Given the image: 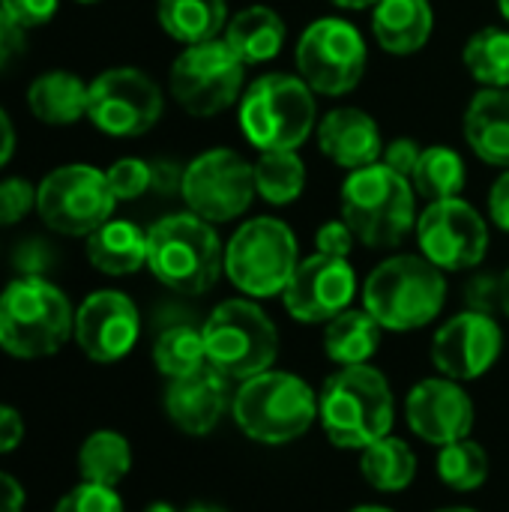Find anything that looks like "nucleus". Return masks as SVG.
<instances>
[{"label":"nucleus","instance_id":"nucleus-1","mask_svg":"<svg viewBox=\"0 0 509 512\" xmlns=\"http://www.w3.org/2000/svg\"><path fill=\"white\" fill-rule=\"evenodd\" d=\"M318 420L339 450H366L390 435L396 402L390 381L375 366H342L318 393Z\"/></svg>","mask_w":509,"mask_h":512},{"label":"nucleus","instance_id":"nucleus-2","mask_svg":"<svg viewBox=\"0 0 509 512\" xmlns=\"http://www.w3.org/2000/svg\"><path fill=\"white\" fill-rule=\"evenodd\" d=\"M444 303V270L423 255H393L363 285V309L390 333H411L432 324Z\"/></svg>","mask_w":509,"mask_h":512},{"label":"nucleus","instance_id":"nucleus-3","mask_svg":"<svg viewBox=\"0 0 509 512\" xmlns=\"http://www.w3.org/2000/svg\"><path fill=\"white\" fill-rule=\"evenodd\" d=\"M147 267L177 294H207L225 273V246L210 222L171 213L147 228Z\"/></svg>","mask_w":509,"mask_h":512},{"label":"nucleus","instance_id":"nucleus-4","mask_svg":"<svg viewBox=\"0 0 509 512\" xmlns=\"http://www.w3.org/2000/svg\"><path fill=\"white\" fill-rule=\"evenodd\" d=\"M231 417L249 441L285 447L303 438L318 420V396L300 375L267 369L237 387Z\"/></svg>","mask_w":509,"mask_h":512},{"label":"nucleus","instance_id":"nucleus-5","mask_svg":"<svg viewBox=\"0 0 509 512\" xmlns=\"http://www.w3.org/2000/svg\"><path fill=\"white\" fill-rule=\"evenodd\" d=\"M75 336V312L66 294L42 276H24L0 294V348L18 360L57 354Z\"/></svg>","mask_w":509,"mask_h":512},{"label":"nucleus","instance_id":"nucleus-6","mask_svg":"<svg viewBox=\"0 0 509 512\" xmlns=\"http://www.w3.org/2000/svg\"><path fill=\"white\" fill-rule=\"evenodd\" d=\"M342 219L369 249H393L417 225V198L411 180L384 162L357 168L345 177Z\"/></svg>","mask_w":509,"mask_h":512},{"label":"nucleus","instance_id":"nucleus-7","mask_svg":"<svg viewBox=\"0 0 509 512\" xmlns=\"http://www.w3.org/2000/svg\"><path fill=\"white\" fill-rule=\"evenodd\" d=\"M315 90L288 72H270L252 81L240 99V129L246 141L267 150H297L315 129Z\"/></svg>","mask_w":509,"mask_h":512},{"label":"nucleus","instance_id":"nucleus-8","mask_svg":"<svg viewBox=\"0 0 509 512\" xmlns=\"http://www.w3.org/2000/svg\"><path fill=\"white\" fill-rule=\"evenodd\" d=\"M207 366L228 381H249L273 369L279 357V333L273 318L252 300L219 303L201 327Z\"/></svg>","mask_w":509,"mask_h":512},{"label":"nucleus","instance_id":"nucleus-9","mask_svg":"<svg viewBox=\"0 0 509 512\" xmlns=\"http://www.w3.org/2000/svg\"><path fill=\"white\" fill-rule=\"evenodd\" d=\"M300 264L294 231L273 216L243 222L225 246V276L246 297H282Z\"/></svg>","mask_w":509,"mask_h":512},{"label":"nucleus","instance_id":"nucleus-10","mask_svg":"<svg viewBox=\"0 0 509 512\" xmlns=\"http://www.w3.org/2000/svg\"><path fill=\"white\" fill-rule=\"evenodd\" d=\"M246 63L225 39L186 45L171 63V96L192 117H213L240 99Z\"/></svg>","mask_w":509,"mask_h":512},{"label":"nucleus","instance_id":"nucleus-11","mask_svg":"<svg viewBox=\"0 0 509 512\" xmlns=\"http://www.w3.org/2000/svg\"><path fill=\"white\" fill-rule=\"evenodd\" d=\"M117 207L105 171L93 165H60L36 186L39 219L69 237H90Z\"/></svg>","mask_w":509,"mask_h":512},{"label":"nucleus","instance_id":"nucleus-12","mask_svg":"<svg viewBox=\"0 0 509 512\" xmlns=\"http://www.w3.org/2000/svg\"><path fill=\"white\" fill-rule=\"evenodd\" d=\"M297 72L321 96L351 93L366 72V42L345 18L312 21L297 42Z\"/></svg>","mask_w":509,"mask_h":512},{"label":"nucleus","instance_id":"nucleus-13","mask_svg":"<svg viewBox=\"0 0 509 512\" xmlns=\"http://www.w3.org/2000/svg\"><path fill=\"white\" fill-rule=\"evenodd\" d=\"M180 195L189 213L201 216L210 225L231 222L243 216L255 192V168L231 147H216L195 156L183 168Z\"/></svg>","mask_w":509,"mask_h":512},{"label":"nucleus","instance_id":"nucleus-14","mask_svg":"<svg viewBox=\"0 0 509 512\" xmlns=\"http://www.w3.org/2000/svg\"><path fill=\"white\" fill-rule=\"evenodd\" d=\"M87 117L114 138H138L162 117V90L135 66H114L87 84Z\"/></svg>","mask_w":509,"mask_h":512},{"label":"nucleus","instance_id":"nucleus-15","mask_svg":"<svg viewBox=\"0 0 509 512\" xmlns=\"http://www.w3.org/2000/svg\"><path fill=\"white\" fill-rule=\"evenodd\" d=\"M417 240L423 258L441 270H471L483 264L489 249L486 219L462 198L432 201L417 216Z\"/></svg>","mask_w":509,"mask_h":512},{"label":"nucleus","instance_id":"nucleus-16","mask_svg":"<svg viewBox=\"0 0 509 512\" xmlns=\"http://www.w3.org/2000/svg\"><path fill=\"white\" fill-rule=\"evenodd\" d=\"M357 294V273L348 258L309 255L297 264L288 288L282 291L285 312L300 324H330L336 315L351 309Z\"/></svg>","mask_w":509,"mask_h":512},{"label":"nucleus","instance_id":"nucleus-17","mask_svg":"<svg viewBox=\"0 0 509 512\" xmlns=\"http://www.w3.org/2000/svg\"><path fill=\"white\" fill-rule=\"evenodd\" d=\"M504 333L489 312H459L432 339V363L444 378L474 381L483 378L501 357Z\"/></svg>","mask_w":509,"mask_h":512},{"label":"nucleus","instance_id":"nucleus-18","mask_svg":"<svg viewBox=\"0 0 509 512\" xmlns=\"http://www.w3.org/2000/svg\"><path fill=\"white\" fill-rule=\"evenodd\" d=\"M141 333L135 303L120 291H96L75 312V342L96 363L123 360Z\"/></svg>","mask_w":509,"mask_h":512},{"label":"nucleus","instance_id":"nucleus-19","mask_svg":"<svg viewBox=\"0 0 509 512\" xmlns=\"http://www.w3.org/2000/svg\"><path fill=\"white\" fill-rule=\"evenodd\" d=\"M405 417L411 432L426 444H453L471 438L474 402L465 387L453 378H426L414 384L405 402Z\"/></svg>","mask_w":509,"mask_h":512},{"label":"nucleus","instance_id":"nucleus-20","mask_svg":"<svg viewBox=\"0 0 509 512\" xmlns=\"http://www.w3.org/2000/svg\"><path fill=\"white\" fill-rule=\"evenodd\" d=\"M228 384L231 381L222 378L210 366H201L192 375L168 381L165 399H162L168 420L186 435H195V438L210 435L219 426L225 408H231Z\"/></svg>","mask_w":509,"mask_h":512},{"label":"nucleus","instance_id":"nucleus-21","mask_svg":"<svg viewBox=\"0 0 509 512\" xmlns=\"http://www.w3.org/2000/svg\"><path fill=\"white\" fill-rule=\"evenodd\" d=\"M318 147L339 168L357 171L381 162L384 138L372 114L360 108H336L318 123Z\"/></svg>","mask_w":509,"mask_h":512},{"label":"nucleus","instance_id":"nucleus-22","mask_svg":"<svg viewBox=\"0 0 509 512\" xmlns=\"http://www.w3.org/2000/svg\"><path fill=\"white\" fill-rule=\"evenodd\" d=\"M465 138L471 150L498 168H509V90L483 87L465 111Z\"/></svg>","mask_w":509,"mask_h":512},{"label":"nucleus","instance_id":"nucleus-23","mask_svg":"<svg viewBox=\"0 0 509 512\" xmlns=\"http://www.w3.org/2000/svg\"><path fill=\"white\" fill-rule=\"evenodd\" d=\"M372 30L387 54H417L435 27L429 0H378L372 6Z\"/></svg>","mask_w":509,"mask_h":512},{"label":"nucleus","instance_id":"nucleus-24","mask_svg":"<svg viewBox=\"0 0 509 512\" xmlns=\"http://www.w3.org/2000/svg\"><path fill=\"white\" fill-rule=\"evenodd\" d=\"M87 261L105 276H129L147 267V231L126 219H108L87 237Z\"/></svg>","mask_w":509,"mask_h":512},{"label":"nucleus","instance_id":"nucleus-25","mask_svg":"<svg viewBox=\"0 0 509 512\" xmlns=\"http://www.w3.org/2000/svg\"><path fill=\"white\" fill-rule=\"evenodd\" d=\"M285 36H288V30H285V21L276 9L246 6L228 21L222 39L246 66H258V63L273 60L282 51Z\"/></svg>","mask_w":509,"mask_h":512},{"label":"nucleus","instance_id":"nucleus-26","mask_svg":"<svg viewBox=\"0 0 509 512\" xmlns=\"http://www.w3.org/2000/svg\"><path fill=\"white\" fill-rule=\"evenodd\" d=\"M27 105L48 126H72L87 114V84L66 69H51L30 84Z\"/></svg>","mask_w":509,"mask_h":512},{"label":"nucleus","instance_id":"nucleus-27","mask_svg":"<svg viewBox=\"0 0 509 512\" xmlns=\"http://www.w3.org/2000/svg\"><path fill=\"white\" fill-rule=\"evenodd\" d=\"M159 27L183 42L198 45L207 39H219L228 27V3L225 0H159L156 6Z\"/></svg>","mask_w":509,"mask_h":512},{"label":"nucleus","instance_id":"nucleus-28","mask_svg":"<svg viewBox=\"0 0 509 512\" xmlns=\"http://www.w3.org/2000/svg\"><path fill=\"white\" fill-rule=\"evenodd\" d=\"M384 327L366 309H345L324 330V351L336 366H363L375 357Z\"/></svg>","mask_w":509,"mask_h":512},{"label":"nucleus","instance_id":"nucleus-29","mask_svg":"<svg viewBox=\"0 0 509 512\" xmlns=\"http://www.w3.org/2000/svg\"><path fill=\"white\" fill-rule=\"evenodd\" d=\"M360 474L378 492H405L417 477V456L402 438H381L360 450Z\"/></svg>","mask_w":509,"mask_h":512},{"label":"nucleus","instance_id":"nucleus-30","mask_svg":"<svg viewBox=\"0 0 509 512\" xmlns=\"http://www.w3.org/2000/svg\"><path fill=\"white\" fill-rule=\"evenodd\" d=\"M132 468V447L120 432H93L78 450V474L84 483L117 489V483Z\"/></svg>","mask_w":509,"mask_h":512},{"label":"nucleus","instance_id":"nucleus-31","mask_svg":"<svg viewBox=\"0 0 509 512\" xmlns=\"http://www.w3.org/2000/svg\"><path fill=\"white\" fill-rule=\"evenodd\" d=\"M255 168V192L273 204L285 207L297 201L306 189V165L297 150H267L258 156Z\"/></svg>","mask_w":509,"mask_h":512},{"label":"nucleus","instance_id":"nucleus-32","mask_svg":"<svg viewBox=\"0 0 509 512\" xmlns=\"http://www.w3.org/2000/svg\"><path fill=\"white\" fill-rule=\"evenodd\" d=\"M411 183H414V192L426 198L429 204L459 198V192L465 189V159L453 147H444V144L426 147L411 174Z\"/></svg>","mask_w":509,"mask_h":512},{"label":"nucleus","instance_id":"nucleus-33","mask_svg":"<svg viewBox=\"0 0 509 512\" xmlns=\"http://www.w3.org/2000/svg\"><path fill=\"white\" fill-rule=\"evenodd\" d=\"M462 60L474 81L483 87H509V30L504 27H483L477 30L462 51Z\"/></svg>","mask_w":509,"mask_h":512},{"label":"nucleus","instance_id":"nucleus-34","mask_svg":"<svg viewBox=\"0 0 509 512\" xmlns=\"http://www.w3.org/2000/svg\"><path fill=\"white\" fill-rule=\"evenodd\" d=\"M153 363L168 381L198 372L201 366H207L204 333L189 324H174L162 330V336L153 345Z\"/></svg>","mask_w":509,"mask_h":512},{"label":"nucleus","instance_id":"nucleus-35","mask_svg":"<svg viewBox=\"0 0 509 512\" xmlns=\"http://www.w3.org/2000/svg\"><path fill=\"white\" fill-rule=\"evenodd\" d=\"M438 477L456 492H474L489 480V453L474 438L444 444L438 450Z\"/></svg>","mask_w":509,"mask_h":512},{"label":"nucleus","instance_id":"nucleus-36","mask_svg":"<svg viewBox=\"0 0 509 512\" xmlns=\"http://www.w3.org/2000/svg\"><path fill=\"white\" fill-rule=\"evenodd\" d=\"M105 177H108V186H111L117 201H135L147 189H153V165L144 159H135V156L117 159L105 171Z\"/></svg>","mask_w":509,"mask_h":512},{"label":"nucleus","instance_id":"nucleus-37","mask_svg":"<svg viewBox=\"0 0 509 512\" xmlns=\"http://www.w3.org/2000/svg\"><path fill=\"white\" fill-rule=\"evenodd\" d=\"M54 512H126L123 501L114 489L96 483H78L69 495L57 501Z\"/></svg>","mask_w":509,"mask_h":512},{"label":"nucleus","instance_id":"nucleus-38","mask_svg":"<svg viewBox=\"0 0 509 512\" xmlns=\"http://www.w3.org/2000/svg\"><path fill=\"white\" fill-rule=\"evenodd\" d=\"M36 207V186L24 177L0 180V225L21 222Z\"/></svg>","mask_w":509,"mask_h":512},{"label":"nucleus","instance_id":"nucleus-39","mask_svg":"<svg viewBox=\"0 0 509 512\" xmlns=\"http://www.w3.org/2000/svg\"><path fill=\"white\" fill-rule=\"evenodd\" d=\"M354 243H357V237H354V231L348 228L345 219H330L315 234L318 252L321 255H333V258H348L351 249H354Z\"/></svg>","mask_w":509,"mask_h":512},{"label":"nucleus","instance_id":"nucleus-40","mask_svg":"<svg viewBox=\"0 0 509 512\" xmlns=\"http://www.w3.org/2000/svg\"><path fill=\"white\" fill-rule=\"evenodd\" d=\"M60 0H0V6L21 24V27H42L54 18Z\"/></svg>","mask_w":509,"mask_h":512},{"label":"nucleus","instance_id":"nucleus-41","mask_svg":"<svg viewBox=\"0 0 509 512\" xmlns=\"http://www.w3.org/2000/svg\"><path fill=\"white\" fill-rule=\"evenodd\" d=\"M420 144L414 141V138H393L387 147H384V153H381V162L387 165V168H393L396 174H402V177H408L411 180V174H414V168H417V162H420Z\"/></svg>","mask_w":509,"mask_h":512},{"label":"nucleus","instance_id":"nucleus-42","mask_svg":"<svg viewBox=\"0 0 509 512\" xmlns=\"http://www.w3.org/2000/svg\"><path fill=\"white\" fill-rule=\"evenodd\" d=\"M24 30H27V27H21V24L0 6V69H6L15 57H21L24 42H27Z\"/></svg>","mask_w":509,"mask_h":512},{"label":"nucleus","instance_id":"nucleus-43","mask_svg":"<svg viewBox=\"0 0 509 512\" xmlns=\"http://www.w3.org/2000/svg\"><path fill=\"white\" fill-rule=\"evenodd\" d=\"M468 303L474 312H489V315H492V309H501V279L477 276L468 285Z\"/></svg>","mask_w":509,"mask_h":512},{"label":"nucleus","instance_id":"nucleus-44","mask_svg":"<svg viewBox=\"0 0 509 512\" xmlns=\"http://www.w3.org/2000/svg\"><path fill=\"white\" fill-rule=\"evenodd\" d=\"M24 441V420L15 408L0 405V456L18 450V444Z\"/></svg>","mask_w":509,"mask_h":512},{"label":"nucleus","instance_id":"nucleus-45","mask_svg":"<svg viewBox=\"0 0 509 512\" xmlns=\"http://www.w3.org/2000/svg\"><path fill=\"white\" fill-rule=\"evenodd\" d=\"M489 216L501 231L509 234V168L495 180V186L489 192Z\"/></svg>","mask_w":509,"mask_h":512},{"label":"nucleus","instance_id":"nucleus-46","mask_svg":"<svg viewBox=\"0 0 509 512\" xmlns=\"http://www.w3.org/2000/svg\"><path fill=\"white\" fill-rule=\"evenodd\" d=\"M0 512H24V489L15 477L0 471Z\"/></svg>","mask_w":509,"mask_h":512},{"label":"nucleus","instance_id":"nucleus-47","mask_svg":"<svg viewBox=\"0 0 509 512\" xmlns=\"http://www.w3.org/2000/svg\"><path fill=\"white\" fill-rule=\"evenodd\" d=\"M183 186V171H177V165H168V162H156L153 165V189L159 192H174Z\"/></svg>","mask_w":509,"mask_h":512},{"label":"nucleus","instance_id":"nucleus-48","mask_svg":"<svg viewBox=\"0 0 509 512\" xmlns=\"http://www.w3.org/2000/svg\"><path fill=\"white\" fill-rule=\"evenodd\" d=\"M12 153H15V129L6 111L0 108V168L12 159Z\"/></svg>","mask_w":509,"mask_h":512},{"label":"nucleus","instance_id":"nucleus-49","mask_svg":"<svg viewBox=\"0 0 509 512\" xmlns=\"http://www.w3.org/2000/svg\"><path fill=\"white\" fill-rule=\"evenodd\" d=\"M333 6H339V9H369V6H375L378 0H330Z\"/></svg>","mask_w":509,"mask_h":512},{"label":"nucleus","instance_id":"nucleus-50","mask_svg":"<svg viewBox=\"0 0 509 512\" xmlns=\"http://www.w3.org/2000/svg\"><path fill=\"white\" fill-rule=\"evenodd\" d=\"M501 312L509 318V270L501 276Z\"/></svg>","mask_w":509,"mask_h":512},{"label":"nucleus","instance_id":"nucleus-51","mask_svg":"<svg viewBox=\"0 0 509 512\" xmlns=\"http://www.w3.org/2000/svg\"><path fill=\"white\" fill-rule=\"evenodd\" d=\"M186 512H228L225 507H216V504H195V507H189Z\"/></svg>","mask_w":509,"mask_h":512},{"label":"nucleus","instance_id":"nucleus-52","mask_svg":"<svg viewBox=\"0 0 509 512\" xmlns=\"http://www.w3.org/2000/svg\"><path fill=\"white\" fill-rule=\"evenodd\" d=\"M351 512H393V510H387V507H378V504H363V507H354Z\"/></svg>","mask_w":509,"mask_h":512},{"label":"nucleus","instance_id":"nucleus-53","mask_svg":"<svg viewBox=\"0 0 509 512\" xmlns=\"http://www.w3.org/2000/svg\"><path fill=\"white\" fill-rule=\"evenodd\" d=\"M144 512H180V510H174L171 504H162V501H159V504H150Z\"/></svg>","mask_w":509,"mask_h":512},{"label":"nucleus","instance_id":"nucleus-54","mask_svg":"<svg viewBox=\"0 0 509 512\" xmlns=\"http://www.w3.org/2000/svg\"><path fill=\"white\" fill-rule=\"evenodd\" d=\"M498 9H501V15L509 21V0H498Z\"/></svg>","mask_w":509,"mask_h":512},{"label":"nucleus","instance_id":"nucleus-55","mask_svg":"<svg viewBox=\"0 0 509 512\" xmlns=\"http://www.w3.org/2000/svg\"><path fill=\"white\" fill-rule=\"evenodd\" d=\"M438 512H477V510H471V507H444V510H438Z\"/></svg>","mask_w":509,"mask_h":512},{"label":"nucleus","instance_id":"nucleus-56","mask_svg":"<svg viewBox=\"0 0 509 512\" xmlns=\"http://www.w3.org/2000/svg\"><path fill=\"white\" fill-rule=\"evenodd\" d=\"M75 3H99V0H75Z\"/></svg>","mask_w":509,"mask_h":512}]
</instances>
